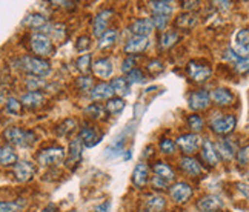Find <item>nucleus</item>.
<instances>
[{"mask_svg": "<svg viewBox=\"0 0 249 212\" xmlns=\"http://www.w3.org/2000/svg\"><path fill=\"white\" fill-rule=\"evenodd\" d=\"M22 70L26 71L31 77H48L51 74V66L46 60L39 59V57H31V55H25L20 60Z\"/></svg>", "mask_w": 249, "mask_h": 212, "instance_id": "obj_1", "label": "nucleus"}, {"mask_svg": "<svg viewBox=\"0 0 249 212\" xmlns=\"http://www.w3.org/2000/svg\"><path fill=\"white\" fill-rule=\"evenodd\" d=\"M5 139L16 144V146H20V148H25V146H30L33 144L36 140V136L34 132H30V131H23L20 128H9L5 131Z\"/></svg>", "mask_w": 249, "mask_h": 212, "instance_id": "obj_2", "label": "nucleus"}, {"mask_svg": "<svg viewBox=\"0 0 249 212\" xmlns=\"http://www.w3.org/2000/svg\"><path fill=\"white\" fill-rule=\"evenodd\" d=\"M31 48L33 51L40 55V57H46V55H51L53 53V43L50 40V37L45 35L43 33H36L31 35Z\"/></svg>", "mask_w": 249, "mask_h": 212, "instance_id": "obj_3", "label": "nucleus"}, {"mask_svg": "<svg viewBox=\"0 0 249 212\" xmlns=\"http://www.w3.org/2000/svg\"><path fill=\"white\" fill-rule=\"evenodd\" d=\"M237 124V120L234 115H218V117L211 120V129H213L218 136H226V134L232 132Z\"/></svg>", "mask_w": 249, "mask_h": 212, "instance_id": "obj_4", "label": "nucleus"}, {"mask_svg": "<svg viewBox=\"0 0 249 212\" xmlns=\"http://www.w3.org/2000/svg\"><path fill=\"white\" fill-rule=\"evenodd\" d=\"M65 160V151L63 148H48L39 154V163L43 166H53L59 165Z\"/></svg>", "mask_w": 249, "mask_h": 212, "instance_id": "obj_5", "label": "nucleus"}, {"mask_svg": "<svg viewBox=\"0 0 249 212\" xmlns=\"http://www.w3.org/2000/svg\"><path fill=\"white\" fill-rule=\"evenodd\" d=\"M169 195L176 203H185L193 195V188L185 181H178L169 188Z\"/></svg>", "mask_w": 249, "mask_h": 212, "instance_id": "obj_6", "label": "nucleus"}, {"mask_svg": "<svg viewBox=\"0 0 249 212\" xmlns=\"http://www.w3.org/2000/svg\"><path fill=\"white\" fill-rule=\"evenodd\" d=\"M232 50L242 59H249V30H240L235 34Z\"/></svg>", "mask_w": 249, "mask_h": 212, "instance_id": "obj_7", "label": "nucleus"}, {"mask_svg": "<svg viewBox=\"0 0 249 212\" xmlns=\"http://www.w3.org/2000/svg\"><path fill=\"white\" fill-rule=\"evenodd\" d=\"M211 103V94L205 89H198L189 95V108L194 111L206 109Z\"/></svg>", "mask_w": 249, "mask_h": 212, "instance_id": "obj_8", "label": "nucleus"}, {"mask_svg": "<svg viewBox=\"0 0 249 212\" xmlns=\"http://www.w3.org/2000/svg\"><path fill=\"white\" fill-rule=\"evenodd\" d=\"M200 140H202V139H200L197 134L191 132V134H183V136H180L177 139V144L185 154H191V152H196L198 149Z\"/></svg>", "mask_w": 249, "mask_h": 212, "instance_id": "obj_9", "label": "nucleus"}, {"mask_svg": "<svg viewBox=\"0 0 249 212\" xmlns=\"http://www.w3.org/2000/svg\"><path fill=\"white\" fill-rule=\"evenodd\" d=\"M148 45H149L148 37H136V35H134L132 38H129V40L126 42V45H124V48H123V51H124V54H128L131 57V55L143 53L148 48Z\"/></svg>", "mask_w": 249, "mask_h": 212, "instance_id": "obj_10", "label": "nucleus"}, {"mask_svg": "<svg viewBox=\"0 0 249 212\" xmlns=\"http://www.w3.org/2000/svg\"><path fill=\"white\" fill-rule=\"evenodd\" d=\"M112 16V9H103L100 11L97 16L94 18V26H92V33L95 37H102L105 33H107V26H108V22Z\"/></svg>", "mask_w": 249, "mask_h": 212, "instance_id": "obj_11", "label": "nucleus"}, {"mask_svg": "<svg viewBox=\"0 0 249 212\" xmlns=\"http://www.w3.org/2000/svg\"><path fill=\"white\" fill-rule=\"evenodd\" d=\"M188 74L194 82H206L211 77V68L205 65H198L197 62H189Z\"/></svg>", "mask_w": 249, "mask_h": 212, "instance_id": "obj_12", "label": "nucleus"}, {"mask_svg": "<svg viewBox=\"0 0 249 212\" xmlns=\"http://www.w3.org/2000/svg\"><path fill=\"white\" fill-rule=\"evenodd\" d=\"M129 30L136 37H148V34L154 30V23H152V18H137L132 22Z\"/></svg>", "mask_w": 249, "mask_h": 212, "instance_id": "obj_13", "label": "nucleus"}, {"mask_svg": "<svg viewBox=\"0 0 249 212\" xmlns=\"http://www.w3.org/2000/svg\"><path fill=\"white\" fill-rule=\"evenodd\" d=\"M14 174L16 178L18 181H30L34 177V166L31 165L30 161H25V160H18L14 166Z\"/></svg>", "mask_w": 249, "mask_h": 212, "instance_id": "obj_14", "label": "nucleus"}, {"mask_svg": "<svg viewBox=\"0 0 249 212\" xmlns=\"http://www.w3.org/2000/svg\"><path fill=\"white\" fill-rule=\"evenodd\" d=\"M223 201L217 195H205L197 201V208L202 212H215L218 209H222Z\"/></svg>", "mask_w": 249, "mask_h": 212, "instance_id": "obj_15", "label": "nucleus"}, {"mask_svg": "<svg viewBox=\"0 0 249 212\" xmlns=\"http://www.w3.org/2000/svg\"><path fill=\"white\" fill-rule=\"evenodd\" d=\"M166 208V200L161 195H149L143 203V212H163Z\"/></svg>", "mask_w": 249, "mask_h": 212, "instance_id": "obj_16", "label": "nucleus"}, {"mask_svg": "<svg viewBox=\"0 0 249 212\" xmlns=\"http://www.w3.org/2000/svg\"><path fill=\"white\" fill-rule=\"evenodd\" d=\"M114 94L116 92H114L111 83H105V82L95 85L91 89V97L94 100H111V99H114L112 97Z\"/></svg>", "mask_w": 249, "mask_h": 212, "instance_id": "obj_17", "label": "nucleus"}, {"mask_svg": "<svg viewBox=\"0 0 249 212\" xmlns=\"http://www.w3.org/2000/svg\"><path fill=\"white\" fill-rule=\"evenodd\" d=\"M202 159L205 160L206 165L209 166H217L218 165V152L214 146L213 141L205 140L202 146Z\"/></svg>", "mask_w": 249, "mask_h": 212, "instance_id": "obj_18", "label": "nucleus"}, {"mask_svg": "<svg viewBox=\"0 0 249 212\" xmlns=\"http://www.w3.org/2000/svg\"><path fill=\"white\" fill-rule=\"evenodd\" d=\"M149 180V168L145 165V163H139V165L134 168L132 172V183L134 186L137 188H143Z\"/></svg>", "mask_w": 249, "mask_h": 212, "instance_id": "obj_19", "label": "nucleus"}, {"mask_svg": "<svg viewBox=\"0 0 249 212\" xmlns=\"http://www.w3.org/2000/svg\"><path fill=\"white\" fill-rule=\"evenodd\" d=\"M92 72L99 79H108L112 74V63L109 59H99L92 65Z\"/></svg>", "mask_w": 249, "mask_h": 212, "instance_id": "obj_20", "label": "nucleus"}, {"mask_svg": "<svg viewBox=\"0 0 249 212\" xmlns=\"http://www.w3.org/2000/svg\"><path fill=\"white\" fill-rule=\"evenodd\" d=\"M83 141L80 137L77 139H74L71 143H70V159L66 160V166H72L75 165V163H79L80 159H82V149H83Z\"/></svg>", "mask_w": 249, "mask_h": 212, "instance_id": "obj_21", "label": "nucleus"}, {"mask_svg": "<svg viewBox=\"0 0 249 212\" xmlns=\"http://www.w3.org/2000/svg\"><path fill=\"white\" fill-rule=\"evenodd\" d=\"M211 100L214 103L220 105V106H226V105H231L234 100V94L226 89V88H217L211 92Z\"/></svg>", "mask_w": 249, "mask_h": 212, "instance_id": "obj_22", "label": "nucleus"}, {"mask_svg": "<svg viewBox=\"0 0 249 212\" xmlns=\"http://www.w3.org/2000/svg\"><path fill=\"white\" fill-rule=\"evenodd\" d=\"M180 166L191 177H197L202 174V171H203L202 166H200V163L193 157H183L180 160Z\"/></svg>", "mask_w": 249, "mask_h": 212, "instance_id": "obj_23", "label": "nucleus"}, {"mask_svg": "<svg viewBox=\"0 0 249 212\" xmlns=\"http://www.w3.org/2000/svg\"><path fill=\"white\" fill-rule=\"evenodd\" d=\"M80 139H82V141H83V144L86 148H92L94 144H97L99 143V140L102 139L100 137V134L95 131L94 128H83L82 131H80Z\"/></svg>", "mask_w": 249, "mask_h": 212, "instance_id": "obj_24", "label": "nucleus"}, {"mask_svg": "<svg viewBox=\"0 0 249 212\" xmlns=\"http://www.w3.org/2000/svg\"><path fill=\"white\" fill-rule=\"evenodd\" d=\"M215 149L218 152V156H222L225 160H232L235 157V148L229 140H220L215 144Z\"/></svg>", "mask_w": 249, "mask_h": 212, "instance_id": "obj_25", "label": "nucleus"}, {"mask_svg": "<svg viewBox=\"0 0 249 212\" xmlns=\"http://www.w3.org/2000/svg\"><path fill=\"white\" fill-rule=\"evenodd\" d=\"M111 86L114 92H116L119 97H124V95L129 94V89H131V83L128 82L126 77H117V79H114L111 82Z\"/></svg>", "mask_w": 249, "mask_h": 212, "instance_id": "obj_26", "label": "nucleus"}, {"mask_svg": "<svg viewBox=\"0 0 249 212\" xmlns=\"http://www.w3.org/2000/svg\"><path fill=\"white\" fill-rule=\"evenodd\" d=\"M197 23V16L193 13H183L176 18V25L180 30H191Z\"/></svg>", "mask_w": 249, "mask_h": 212, "instance_id": "obj_27", "label": "nucleus"}, {"mask_svg": "<svg viewBox=\"0 0 249 212\" xmlns=\"http://www.w3.org/2000/svg\"><path fill=\"white\" fill-rule=\"evenodd\" d=\"M43 94L42 92H28L22 97V105L26 106V108H37V106H40L42 102H43Z\"/></svg>", "mask_w": 249, "mask_h": 212, "instance_id": "obj_28", "label": "nucleus"}, {"mask_svg": "<svg viewBox=\"0 0 249 212\" xmlns=\"http://www.w3.org/2000/svg\"><path fill=\"white\" fill-rule=\"evenodd\" d=\"M0 161H2L3 166H16L18 160L11 146H2V149H0Z\"/></svg>", "mask_w": 249, "mask_h": 212, "instance_id": "obj_29", "label": "nucleus"}, {"mask_svg": "<svg viewBox=\"0 0 249 212\" xmlns=\"http://www.w3.org/2000/svg\"><path fill=\"white\" fill-rule=\"evenodd\" d=\"M26 206L25 198H18L16 201H2L0 212H22Z\"/></svg>", "mask_w": 249, "mask_h": 212, "instance_id": "obj_30", "label": "nucleus"}, {"mask_svg": "<svg viewBox=\"0 0 249 212\" xmlns=\"http://www.w3.org/2000/svg\"><path fill=\"white\" fill-rule=\"evenodd\" d=\"M23 23L26 26L33 28V30H42V28H45L48 25V20H46V17L42 14H31L25 18Z\"/></svg>", "mask_w": 249, "mask_h": 212, "instance_id": "obj_31", "label": "nucleus"}, {"mask_svg": "<svg viewBox=\"0 0 249 212\" xmlns=\"http://www.w3.org/2000/svg\"><path fill=\"white\" fill-rule=\"evenodd\" d=\"M149 6L152 8V11H154L156 14H160V16H169L172 13V6L169 2H165V0H152V2H149Z\"/></svg>", "mask_w": 249, "mask_h": 212, "instance_id": "obj_32", "label": "nucleus"}, {"mask_svg": "<svg viewBox=\"0 0 249 212\" xmlns=\"http://www.w3.org/2000/svg\"><path fill=\"white\" fill-rule=\"evenodd\" d=\"M117 31L116 30H109L105 33L100 38H99V48L100 50H108V48H111L114 43H116L117 40Z\"/></svg>", "mask_w": 249, "mask_h": 212, "instance_id": "obj_33", "label": "nucleus"}, {"mask_svg": "<svg viewBox=\"0 0 249 212\" xmlns=\"http://www.w3.org/2000/svg\"><path fill=\"white\" fill-rule=\"evenodd\" d=\"M105 112H107V108L99 105V103H92L85 109V114L88 115L89 119H94V120H102L105 117Z\"/></svg>", "mask_w": 249, "mask_h": 212, "instance_id": "obj_34", "label": "nucleus"}, {"mask_svg": "<svg viewBox=\"0 0 249 212\" xmlns=\"http://www.w3.org/2000/svg\"><path fill=\"white\" fill-rule=\"evenodd\" d=\"M177 42H178V34L174 31H166L160 37V48L161 50H169V48H172Z\"/></svg>", "mask_w": 249, "mask_h": 212, "instance_id": "obj_35", "label": "nucleus"}, {"mask_svg": "<svg viewBox=\"0 0 249 212\" xmlns=\"http://www.w3.org/2000/svg\"><path fill=\"white\" fill-rule=\"evenodd\" d=\"M154 172H156V176L168 178V180H174V177H176L172 168L169 165H166V163H163V161L156 163V165H154Z\"/></svg>", "mask_w": 249, "mask_h": 212, "instance_id": "obj_36", "label": "nucleus"}, {"mask_svg": "<svg viewBox=\"0 0 249 212\" xmlns=\"http://www.w3.org/2000/svg\"><path fill=\"white\" fill-rule=\"evenodd\" d=\"M105 108H107L108 114H119L124 108V102L120 97H114V99L107 102V106H105Z\"/></svg>", "mask_w": 249, "mask_h": 212, "instance_id": "obj_37", "label": "nucleus"}, {"mask_svg": "<svg viewBox=\"0 0 249 212\" xmlns=\"http://www.w3.org/2000/svg\"><path fill=\"white\" fill-rule=\"evenodd\" d=\"M75 66H77V70L85 74V72H88L89 70H92V65H91V55L89 54H82L77 62H75Z\"/></svg>", "mask_w": 249, "mask_h": 212, "instance_id": "obj_38", "label": "nucleus"}, {"mask_svg": "<svg viewBox=\"0 0 249 212\" xmlns=\"http://www.w3.org/2000/svg\"><path fill=\"white\" fill-rule=\"evenodd\" d=\"M188 126L193 129V132H200V131L203 129V120H202V117H200V115H196V114L189 115V117H188Z\"/></svg>", "mask_w": 249, "mask_h": 212, "instance_id": "obj_39", "label": "nucleus"}, {"mask_svg": "<svg viewBox=\"0 0 249 212\" xmlns=\"http://www.w3.org/2000/svg\"><path fill=\"white\" fill-rule=\"evenodd\" d=\"M26 86L30 92H39V89L45 86V80H42L40 77H30L26 80Z\"/></svg>", "mask_w": 249, "mask_h": 212, "instance_id": "obj_40", "label": "nucleus"}, {"mask_svg": "<svg viewBox=\"0 0 249 212\" xmlns=\"http://www.w3.org/2000/svg\"><path fill=\"white\" fill-rule=\"evenodd\" d=\"M6 111L9 112V114H18V112H20V109H22V102L20 100H17V99H14V97H9L6 102Z\"/></svg>", "mask_w": 249, "mask_h": 212, "instance_id": "obj_41", "label": "nucleus"}, {"mask_svg": "<svg viewBox=\"0 0 249 212\" xmlns=\"http://www.w3.org/2000/svg\"><path fill=\"white\" fill-rule=\"evenodd\" d=\"M75 128V120H72V119H66L60 126H57V134L59 136H65L66 132H70V131H72Z\"/></svg>", "mask_w": 249, "mask_h": 212, "instance_id": "obj_42", "label": "nucleus"}, {"mask_svg": "<svg viewBox=\"0 0 249 212\" xmlns=\"http://www.w3.org/2000/svg\"><path fill=\"white\" fill-rule=\"evenodd\" d=\"M75 83H77V88L82 89V91H89V89H92V79H91L89 75H82V77H79Z\"/></svg>", "mask_w": 249, "mask_h": 212, "instance_id": "obj_43", "label": "nucleus"}, {"mask_svg": "<svg viewBox=\"0 0 249 212\" xmlns=\"http://www.w3.org/2000/svg\"><path fill=\"white\" fill-rule=\"evenodd\" d=\"M126 79L131 85L132 83H143L145 82V74H143L140 70H134L129 74H126Z\"/></svg>", "mask_w": 249, "mask_h": 212, "instance_id": "obj_44", "label": "nucleus"}, {"mask_svg": "<svg viewBox=\"0 0 249 212\" xmlns=\"http://www.w3.org/2000/svg\"><path fill=\"white\" fill-rule=\"evenodd\" d=\"M152 23H154L156 30L163 31L166 28V23H168V17L166 16H160V14H154V17H152Z\"/></svg>", "mask_w": 249, "mask_h": 212, "instance_id": "obj_45", "label": "nucleus"}, {"mask_svg": "<svg viewBox=\"0 0 249 212\" xmlns=\"http://www.w3.org/2000/svg\"><path fill=\"white\" fill-rule=\"evenodd\" d=\"M160 151L163 152V154H172L176 151V143L169 140V139H165V140H161L160 141Z\"/></svg>", "mask_w": 249, "mask_h": 212, "instance_id": "obj_46", "label": "nucleus"}, {"mask_svg": "<svg viewBox=\"0 0 249 212\" xmlns=\"http://www.w3.org/2000/svg\"><path fill=\"white\" fill-rule=\"evenodd\" d=\"M151 183H152V186H154L156 189H165V188H168V186H169L171 180H168V178H163V177H159V176H156V177H152Z\"/></svg>", "mask_w": 249, "mask_h": 212, "instance_id": "obj_47", "label": "nucleus"}, {"mask_svg": "<svg viewBox=\"0 0 249 212\" xmlns=\"http://www.w3.org/2000/svg\"><path fill=\"white\" fill-rule=\"evenodd\" d=\"M237 160L240 165H246V163H249V144L237 152Z\"/></svg>", "mask_w": 249, "mask_h": 212, "instance_id": "obj_48", "label": "nucleus"}, {"mask_svg": "<svg viewBox=\"0 0 249 212\" xmlns=\"http://www.w3.org/2000/svg\"><path fill=\"white\" fill-rule=\"evenodd\" d=\"M134 66H136V62H134L132 57H128V59H124L123 63H122V71H123L124 74H129L131 71L136 70Z\"/></svg>", "mask_w": 249, "mask_h": 212, "instance_id": "obj_49", "label": "nucleus"}, {"mask_svg": "<svg viewBox=\"0 0 249 212\" xmlns=\"http://www.w3.org/2000/svg\"><path fill=\"white\" fill-rule=\"evenodd\" d=\"M235 70H237V72H240V74L249 72V59H240V60H238L235 63Z\"/></svg>", "mask_w": 249, "mask_h": 212, "instance_id": "obj_50", "label": "nucleus"}, {"mask_svg": "<svg viewBox=\"0 0 249 212\" xmlns=\"http://www.w3.org/2000/svg\"><path fill=\"white\" fill-rule=\"evenodd\" d=\"M75 46H77V51H86V50H88V48L91 46V42H89V38L88 37H79V40H77V45H75Z\"/></svg>", "mask_w": 249, "mask_h": 212, "instance_id": "obj_51", "label": "nucleus"}, {"mask_svg": "<svg viewBox=\"0 0 249 212\" xmlns=\"http://www.w3.org/2000/svg\"><path fill=\"white\" fill-rule=\"evenodd\" d=\"M148 70L152 74H159V72L163 71V65H161V62H159V60H152L148 63Z\"/></svg>", "mask_w": 249, "mask_h": 212, "instance_id": "obj_52", "label": "nucleus"}, {"mask_svg": "<svg viewBox=\"0 0 249 212\" xmlns=\"http://www.w3.org/2000/svg\"><path fill=\"white\" fill-rule=\"evenodd\" d=\"M198 5H200V2H197V0H185V2H181V8L185 9V11H191L193 13V9H197L198 8Z\"/></svg>", "mask_w": 249, "mask_h": 212, "instance_id": "obj_53", "label": "nucleus"}, {"mask_svg": "<svg viewBox=\"0 0 249 212\" xmlns=\"http://www.w3.org/2000/svg\"><path fill=\"white\" fill-rule=\"evenodd\" d=\"M225 59L226 60H229V62H232L234 65L242 59V57H238L237 54H235V51L234 50H228L226 53H225Z\"/></svg>", "mask_w": 249, "mask_h": 212, "instance_id": "obj_54", "label": "nucleus"}, {"mask_svg": "<svg viewBox=\"0 0 249 212\" xmlns=\"http://www.w3.org/2000/svg\"><path fill=\"white\" fill-rule=\"evenodd\" d=\"M237 188H238V191H240L246 198H249V185H246V183H238Z\"/></svg>", "mask_w": 249, "mask_h": 212, "instance_id": "obj_55", "label": "nucleus"}, {"mask_svg": "<svg viewBox=\"0 0 249 212\" xmlns=\"http://www.w3.org/2000/svg\"><path fill=\"white\" fill-rule=\"evenodd\" d=\"M109 201H105V203H102L100 206H95L94 208V212H108L109 211Z\"/></svg>", "mask_w": 249, "mask_h": 212, "instance_id": "obj_56", "label": "nucleus"}, {"mask_svg": "<svg viewBox=\"0 0 249 212\" xmlns=\"http://www.w3.org/2000/svg\"><path fill=\"white\" fill-rule=\"evenodd\" d=\"M215 5H218V8H222V9H228V8H231V2H217Z\"/></svg>", "mask_w": 249, "mask_h": 212, "instance_id": "obj_57", "label": "nucleus"}, {"mask_svg": "<svg viewBox=\"0 0 249 212\" xmlns=\"http://www.w3.org/2000/svg\"><path fill=\"white\" fill-rule=\"evenodd\" d=\"M43 212H57V209H55L54 205H48V206L43 209Z\"/></svg>", "mask_w": 249, "mask_h": 212, "instance_id": "obj_58", "label": "nucleus"}, {"mask_svg": "<svg viewBox=\"0 0 249 212\" xmlns=\"http://www.w3.org/2000/svg\"><path fill=\"white\" fill-rule=\"evenodd\" d=\"M70 212H79V211H70Z\"/></svg>", "mask_w": 249, "mask_h": 212, "instance_id": "obj_59", "label": "nucleus"}]
</instances>
